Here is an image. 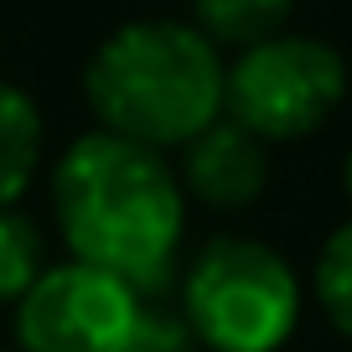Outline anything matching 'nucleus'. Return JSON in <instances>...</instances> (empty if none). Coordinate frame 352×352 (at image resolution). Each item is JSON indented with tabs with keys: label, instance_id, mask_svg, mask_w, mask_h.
I'll return each instance as SVG.
<instances>
[{
	"label": "nucleus",
	"instance_id": "nucleus-9",
	"mask_svg": "<svg viewBox=\"0 0 352 352\" xmlns=\"http://www.w3.org/2000/svg\"><path fill=\"white\" fill-rule=\"evenodd\" d=\"M42 228L21 208H0V306H16L42 280Z\"/></svg>",
	"mask_w": 352,
	"mask_h": 352
},
{
	"label": "nucleus",
	"instance_id": "nucleus-11",
	"mask_svg": "<svg viewBox=\"0 0 352 352\" xmlns=\"http://www.w3.org/2000/svg\"><path fill=\"white\" fill-rule=\"evenodd\" d=\"M124 352H197V337H192V327H187V316H182L176 300L145 296Z\"/></svg>",
	"mask_w": 352,
	"mask_h": 352
},
{
	"label": "nucleus",
	"instance_id": "nucleus-12",
	"mask_svg": "<svg viewBox=\"0 0 352 352\" xmlns=\"http://www.w3.org/2000/svg\"><path fill=\"white\" fill-rule=\"evenodd\" d=\"M342 187H347V197H352V151H347V166H342Z\"/></svg>",
	"mask_w": 352,
	"mask_h": 352
},
{
	"label": "nucleus",
	"instance_id": "nucleus-2",
	"mask_svg": "<svg viewBox=\"0 0 352 352\" xmlns=\"http://www.w3.org/2000/svg\"><path fill=\"white\" fill-rule=\"evenodd\" d=\"M223 52L192 21L145 16L114 26L94 47L83 99L104 135L166 155L223 120Z\"/></svg>",
	"mask_w": 352,
	"mask_h": 352
},
{
	"label": "nucleus",
	"instance_id": "nucleus-6",
	"mask_svg": "<svg viewBox=\"0 0 352 352\" xmlns=\"http://www.w3.org/2000/svg\"><path fill=\"white\" fill-rule=\"evenodd\" d=\"M176 182H182V192L192 202H202L212 212L254 208L264 197V187H270V145L254 140L243 124L218 120L192 145H182Z\"/></svg>",
	"mask_w": 352,
	"mask_h": 352
},
{
	"label": "nucleus",
	"instance_id": "nucleus-5",
	"mask_svg": "<svg viewBox=\"0 0 352 352\" xmlns=\"http://www.w3.org/2000/svg\"><path fill=\"white\" fill-rule=\"evenodd\" d=\"M140 300L94 264H47L16 300V352H124Z\"/></svg>",
	"mask_w": 352,
	"mask_h": 352
},
{
	"label": "nucleus",
	"instance_id": "nucleus-1",
	"mask_svg": "<svg viewBox=\"0 0 352 352\" xmlns=\"http://www.w3.org/2000/svg\"><path fill=\"white\" fill-rule=\"evenodd\" d=\"M52 218L78 264L135 296H166L187 239V192L161 151L104 130L78 135L52 166Z\"/></svg>",
	"mask_w": 352,
	"mask_h": 352
},
{
	"label": "nucleus",
	"instance_id": "nucleus-4",
	"mask_svg": "<svg viewBox=\"0 0 352 352\" xmlns=\"http://www.w3.org/2000/svg\"><path fill=\"white\" fill-rule=\"evenodd\" d=\"M347 99V63L331 42L280 32L233 52L223 78V120L243 124L254 140H306Z\"/></svg>",
	"mask_w": 352,
	"mask_h": 352
},
{
	"label": "nucleus",
	"instance_id": "nucleus-10",
	"mask_svg": "<svg viewBox=\"0 0 352 352\" xmlns=\"http://www.w3.org/2000/svg\"><path fill=\"white\" fill-rule=\"evenodd\" d=\"M311 285H316V300L327 311V321L352 342V218L342 228H331V239L321 243Z\"/></svg>",
	"mask_w": 352,
	"mask_h": 352
},
{
	"label": "nucleus",
	"instance_id": "nucleus-3",
	"mask_svg": "<svg viewBox=\"0 0 352 352\" xmlns=\"http://www.w3.org/2000/svg\"><path fill=\"white\" fill-rule=\"evenodd\" d=\"M176 306L208 352H280L300 327V280L264 239L218 233L182 270Z\"/></svg>",
	"mask_w": 352,
	"mask_h": 352
},
{
	"label": "nucleus",
	"instance_id": "nucleus-8",
	"mask_svg": "<svg viewBox=\"0 0 352 352\" xmlns=\"http://www.w3.org/2000/svg\"><path fill=\"white\" fill-rule=\"evenodd\" d=\"M290 11H296V0H192V26L208 36L212 47H243L254 42H270V36L285 32Z\"/></svg>",
	"mask_w": 352,
	"mask_h": 352
},
{
	"label": "nucleus",
	"instance_id": "nucleus-13",
	"mask_svg": "<svg viewBox=\"0 0 352 352\" xmlns=\"http://www.w3.org/2000/svg\"><path fill=\"white\" fill-rule=\"evenodd\" d=\"M0 352H11V347H0Z\"/></svg>",
	"mask_w": 352,
	"mask_h": 352
},
{
	"label": "nucleus",
	"instance_id": "nucleus-7",
	"mask_svg": "<svg viewBox=\"0 0 352 352\" xmlns=\"http://www.w3.org/2000/svg\"><path fill=\"white\" fill-rule=\"evenodd\" d=\"M42 109L32 94L0 83V208H16L42 171Z\"/></svg>",
	"mask_w": 352,
	"mask_h": 352
}]
</instances>
